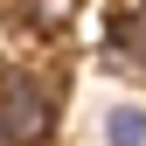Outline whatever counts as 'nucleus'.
<instances>
[{"mask_svg":"<svg viewBox=\"0 0 146 146\" xmlns=\"http://www.w3.org/2000/svg\"><path fill=\"white\" fill-rule=\"evenodd\" d=\"M49 132H56V90H49V77L7 63V77H0V146H42Z\"/></svg>","mask_w":146,"mask_h":146,"instance_id":"obj_1","label":"nucleus"},{"mask_svg":"<svg viewBox=\"0 0 146 146\" xmlns=\"http://www.w3.org/2000/svg\"><path fill=\"white\" fill-rule=\"evenodd\" d=\"M104 63L125 70V77H146V0L139 7H118L111 35H104Z\"/></svg>","mask_w":146,"mask_h":146,"instance_id":"obj_2","label":"nucleus"},{"mask_svg":"<svg viewBox=\"0 0 146 146\" xmlns=\"http://www.w3.org/2000/svg\"><path fill=\"white\" fill-rule=\"evenodd\" d=\"M14 14H21L28 28H42V35H63L84 14V0H14Z\"/></svg>","mask_w":146,"mask_h":146,"instance_id":"obj_3","label":"nucleus"},{"mask_svg":"<svg viewBox=\"0 0 146 146\" xmlns=\"http://www.w3.org/2000/svg\"><path fill=\"white\" fill-rule=\"evenodd\" d=\"M104 146H146V104H111L104 111Z\"/></svg>","mask_w":146,"mask_h":146,"instance_id":"obj_4","label":"nucleus"}]
</instances>
